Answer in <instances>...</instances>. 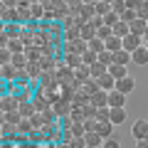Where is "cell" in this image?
Here are the masks:
<instances>
[{"mask_svg": "<svg viewBox=\"0 0 148 148\" xmlns=\"http://www.w3.org/2000/svg\"><path fill=\"white\" fill-rule=\"evenodd\" d=\"M89 104L94 106V109H109V94L99 89V91H96V94L89 99Z\"/></svg>", "mask_w": 148, "mask_h": 148, "instance_id": "cell-5", "label": "cell"}, {"mask_svg": "<svg viewBox=\"0 0 148 148\" xmlns=\"http://www.w3.org/2000/svg\"><path fill=\"white\" fill-rule=\"evenodd\" d=\"M136 10H138V17L148 20V0H141V3H136Z\"/></svg>", "mask_w": 148, "mask_h": 148, "instance_id": "cell-25", "label": "cell"}, {"mask_svg": "<svg viewBox=\"0 0 148 148\" xmlns=\"http://www.w3.org/2000/svg\"><path fill=\"white\" fill-rule=\"evenodd\" d=\"M86 148H94V146H86Z\"/></svg>", "mask_w": 148, "mask_h": 148, "instance_id": "cell-32", "label": "cell"}, {"mask_svg": "<svg viewBox=\"0 0 148 148\" xmlns=\"http://www.w3.org/2000/svg\"><path fill=\"white\" fill-rule=\"evenodd\" d=\"M114 123L111 121H101V123H96V133H99L104 141H109V138H116V133H114Z\"/></svg>", "mask_w": 148, "mask_h": 148, "instance_id": "cell-3", "label": "cell"}, {"mask_svg": "<svg viewBox=\"0 0 148 148\" xmlns=\"http://www.w3.org/2000/svg\"><path fill=\"white\" fill-rule=\"evenodd\" d=\"M17 104L20 101L12 94H3V114H10V111H17Z\"/></svg>", "mask_w": 148, "mask_h": 148, "instance_id": "cell-9", "label": "cell"}, {"mask_svg": "<svg viewBox=\"0 0 148 148\" xmlns=\"http://www.w3.org/2000/svg\"><path fill=\"white\" fill-rule=\"evenodd\" d=\"M109 121L114 123V126H121V123L126 121V109H111L109 111Z\"/></svg>", "mask_w": 148, "mask_h": 148, "instance_id": "cell-10", "label": "cell"}, {"mask_svg": "<svg viewBox=\"0 0 148 148\" xmlns=\"http://www.w3.org/2000/svg\"><path fill=\"white\" fill-rule=\"evenodd\" d=\"M89 72H91V79H101V77H104V74H109V67H104V64L101 62H96V64H91L89 67Z\"/></svg>", "mask_w": 148, "mask_h": 148, "instance_id": "cell-17", "label": "cell"}, {"mask_svg": "<svg viewBox=\"0 0 148 148\" xmlns=\"http://www.w3.org/2000/svg\"><path fill=\"white\" fill-rule=\"evenodd\" d=\"M0 74H3V82H15L17 79V69L12 67V64H3V69H0Z\"/></svg>", "mask_w": 148, "mask_h": 148, "instance_id": "cell-12", "label": "cell"}, {"mask_svg": "<svg viewBox=\"0 0 148 148\" xmlns=\"http://www.w3.org/2000/svg\"><path fill=\"white\" fill-rule=\"evenodd\" d=\"M126 94H121V91H111L109 94V109H126Z\"/></svg>", "mask_w": 148, "mask_h": 148, "instance_id": "cell-4", "label": "cell"}, {"mask_svg": "<svg viewBox=\"0 0 148 148\" xmlns=\"http://www.w3.org/2000/svg\"><path fill=\"white\" fill-rule=\"evenodd\" d=\"M30 10H32V22H35V20H42V17H47V12H45V5H42V3H32Z\"/></svg>", "mask_w": 148, "mask_h": 148, "instance_id": "cell-20", "label": "cell"}, {"mask_svg": "<svg viewBox=\"0 0 148 148\" xmlns=\"http://www.w3.org/2000/svg\"><path fill=\"white\" fill-rule=\"evenodd\" d=\"M131 62H133V57H131V52H126V49H121V52H116V54H114V64L128 67Z\"/></svg>", "mask_w": 148, "mask_h": 148, "instance_id": "cell-14", "label": "cell"}, {"mask_svg": "<svg viewBox=\"0 0 148 148\" xmlns=\"http://www.w3.org/2000/svg\"><path fill=\"white\" fill-rule=\"evenodd\" d=\"M82 40H84V42L96 40V27L91 25V22H84V25H82Z\"/></svg>", "mask_w": 148, "mask_h": 148, "instance_id": "cell-13", "label": "cell"}, {"mask_svg": "<svg viewBox=\"0 0 148 148\" xmlns=\"http://www.w3.org/2000/svg\"><path fill=\"white\" fill-rule=\"evenodd\" d=\"M3 121L10 123V126H17V123H20V111H10V114H3Z\"/></svg>", "mask_w": 148, "mask_h": 148, "instance_id": "cell-24", "label": "cell"}, {"mask_svg": "<svg viewBox=\"0 0 148 148\" xmlns=\"http://www.w3.org/2000/svg\"><path fill=\"white\" fill-rule=\"evenodd\" d=\"M94 8H96V15H99V17H106L109 12H114L111 3H106V0H96V3H94Z\"/></svg>", "mask_w": 148, "mask_h": 148, "instance_id": "cell-16", "label": "cell"}, {"mask_svg": "<svg viewBox=\"0 0 148 148\" xmlns=\"http://www.w3.org/2000/svg\"><path fill=\"white\" fill-rule=\"evenodd\" d=\"M138 47H143V37H138V35H133V32H131V35H126V37H123V49H126V52H136V49Z\"/></svg>", "mask_w": 148, "mask_h": 148, "instance_id": "cell-2", "label": "cell"}, {"mask_svg": "<svg viewBox=\"0 0 148 148\" xmlns=\"http://www.w3.org/2000/svg\"><path fill=\"white\" fill-rule=\"evenodd\" d=\"M96 84H99V89H101V91H106V94L116 91V79H114L111 74H104L101 79H96Z\"/></svg>", "mask_w": 148, "mask_h": 148, "instance_id": "cell-6", "label": "cell"}, {"mask_svg": "<svg viewBox=\"0 0 148 148\" xmlns=\"http://www.w3.org/2000/svg\"><path fill=\"white\" fill-rule=\"evenodd\" d=\"M131 136L138 141H148V119H136L131 123Z\"/></svg>", "mask_w": 148, "mask_h": 148, "instance_id": "cell-1", "label": "cell"}, {"mask_svg": "<svg viewBox=\"0 0 148 148\" xmlns=\"http://www.w3.org/2000/svg\"><path fill=\"white\" fill-rule=\"evenodd\" d=\"M146 47H148V42H146Z\"/></svg>", "mask_w": 148, "mask_h": 148, "instance_id": "cell-33", "label": "cell"}, {"mask_svg": "<svg viewBox=\"0 0 148 148\" xmlns=\"http://www.w3.org/2000/svg\"><path fill=\"white\" fill-rule=\"evenodd\" d=\"M96 37H99V40H111V37H114V27H106V25H101L99 30H96Z\"/></svg>", "mask_w": 148, "mask_h": 148, "instance_id": "cell-23", "label": "cell"}, {"mask_svg": "<svg viewBox=\"0 0 148 148\" xmlns=\"http://www.w3.org/2000/svg\"><path fill=\"white\" fill-rule=\"evenodd\" d=\"M126 35H131V25H126V22H119V25L114 27V37H119V40H123Z\"/></svg>", "mask_w": 148, "mask_h": 148, "instance_id": "cell-21", "label": "cell"}, {"mask_svg": "<svg viewBox=\"0 0 148 148\" xmlns=\"http://www.w3.org/2000/svg\"><path fill=\"white\" fill-rule=\"evenodd\" d=\"M136 148H148V141H138V143H136Z\"/></svg>", "mask_w": 148, "mask_h": 148, "instance_id": "cell-30", "label": "cell"}, {"mask_svg": "<svg viewBox=\"0 0 148 148\" xmlns=\"http://www.w3.org/2000/svg\"><path fill=\"white\" fill-rule=\"evenodd\" d=\"M146 27H148V20L136 17V20H133V25H131V32H133V35H138V37H143V35H146Z\"/></svg>", "mask_w": 148, "mask_h": 148, "instance_id": "cell-15", "label": "cell"}, {"mask_svg": "<svg viewBox=\"0 0 148 148\" xmlns=\"http://www.w3.org/2000/svg\"><path fill=\"white\" fill-rule=\"evenodd\" d=\"M89 52H94L96 57H99L101 52H106V42H104V40H99V37L91 40V42H89Z\"/></svg>", "mask_w": 148, "mask_h": 148, "instance_id": "cell-19", "label": "cell"}, {"mask_svg": "<svg viewBox=\"0 0 148 148\" xmlns=\"http://www.w3.org/2000/svg\"><path fill=\"white\" fill-rule=\"evenodd\" d=\"M101 148H121V143H119V138H109L101 143Z\"/></svg>", "mask_w": 148, "mask_h": 148, "instance_id": "cell-29", "label": "cell"}, {"mask_svg": "<svg viewBox=\"0 0 148 148\" xmlns=\"http://www.w3.org/2000/svg\"><path fill=\"white\" fill-rule=\"evenodd\" d=\"M143 40H146V42H148V27H146V35H143Z\"/></svg>", "mask_w": 148, "mask_h": 148, "instance_id": "cell-31", "label": "cell"}, {"mask_svg": "<svg viewBox=\"0 0 148 148\" xmlns=\"http://www.w3.org/2000/svg\"><path fill=\"white\" fill-rule=\"evenodd\" d=\"M109 111L111 109H96V114H94V119H96V121H109Z\"/></svg>", "mask_w": 148, "mask_h": 148, "instance_id": "cell-28", "label": "cell"}, {"mask_svg": "<svg viewBox=\"0 0 148 148\" xmlns=\"http://www.w3.org/2000/svg\"><path fill=\"white\" fill-rule=\"evenodd\" d=\"M84 141H86V146H94V148H101V143H104V138H101V136H99V133H96V131H86Z\"/></svg>", "mask_w": 148, "mask_h": 148, "instance_id": "cell-18", "label": "cell"}, {"mask_svg": "<svg viewBox=\"0 0 148 148\" xmlns=\"http://www.w3.org/2000/svg\"><path fill=\"white\" fill-rule=\"evenodd\" d=\"M12 133H15V126H10V123H5V121H3V138H5V143L12 138Z\"/></svg>", "mask_w": 148, "mask_h": 148, "instance_id": "cell-27", "label": "cell"}, {"mask_svg": "<svg viewBox=\"0 0 148 148\" xmlns=\"http://www.w3.org/2000/svg\"><path fill=\"white\" fill-rule=\"evenodd\" d=\"M109 74H111L116 82H121V79H126V77H128V67H121V64H111V67H109Z\"/></svg>", "mask_w": 148, "mask_h": 148, "instance_id": "cell-11", "label": "cell"}, {"mask_svg": "<svg viewBox=\"0 0 148 148\" xmlns=\"http://www.w3.org/2000/svg\"><path fill=\"white\" fill-rule=\"evenodd\" d=\"M96 62H101L104 67H111V64H114V54H111V52H101Z\"/></svg>", "mask_w": 148, "mask_h": 148, "instance_id": "cell-26", "label": "cell"}, {"mask_svg": "<svg viewBox=\"0 0 148 148\" xmlns=\"http://www.w3.org/2000/svg\"><path fill=\"white\" fill-rule=\"evenodd\" d=\"M133 89H136V79H133L131 74H128L126 79H121V82H116V91H121V94H126V96L131 94Z\"/></svg>", "mask_w": 148, "mask_h": 148, "instance_id": "cell-7", "label": "cell"}, {"mask_svg": "<svg viewBox=\"0 0 148 148\" xmlns=\"http://www.w3.org/2000/svg\"><path fill=\"white\" fill-rule=\"evenodd\" d=\"M111 8H114V12H116L119 17H121L123 12L128 10V0H114V3H111Z\"/></svg>", "mask_w": 148, "mask_h": 148, "instance_id": "cell-22", "label": "cell"}, {"mask_svg": "<svg viewBox=\"0 0 148 148\" xmlns=\"http://www.w3.org/2000/svg\"><path fill=\"white\" fill-rule=\"evenodd\" d=\"M131 57H133V64H136V67H146V64H148V47H146V45L138 47Z\"/></svg>", "mask_w": 148, "mask_h": 148, "instance_id": "cell-8", "label": "cell"}]
</instances>
